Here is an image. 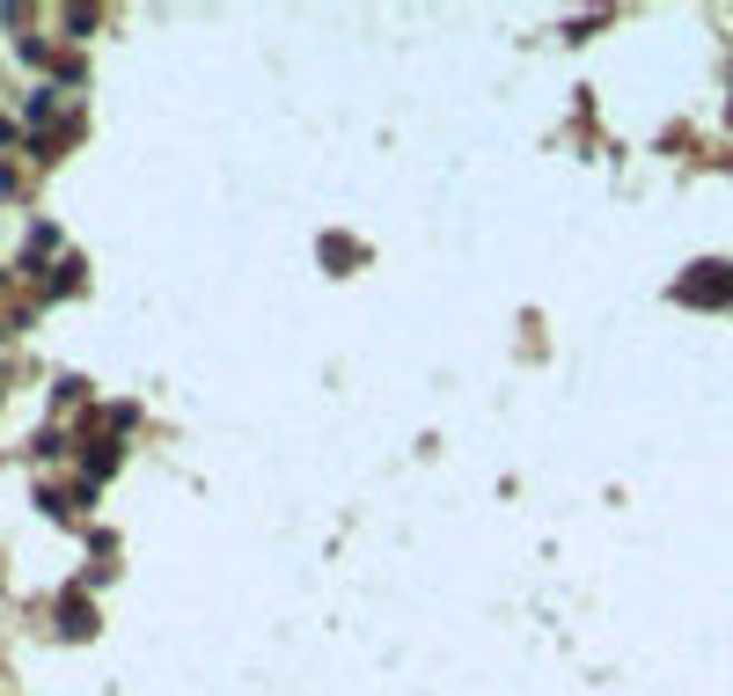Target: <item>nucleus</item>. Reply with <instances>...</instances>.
<instances>
[]
</instances>
